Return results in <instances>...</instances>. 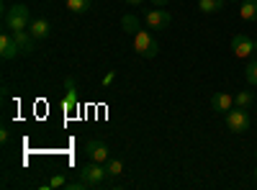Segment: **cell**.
<instances>
[{
	"label": "cell",
	"instance_id": "cell-17",
	"mask_svg": "<svg viewBox=\"0 0 257 190\" xmlns=\"http://www.w3.org/2000/svg\"><path fill=\"white\" fill-rule=\"evenodd\" d=\"M252 103H254V98H252L249 90H239L237 95H234V105H239V108H249Z\"/></svg>",
	"mask_w": 257,
	"mask_h": 190
},
{
	"label": "cell",
	"instance_id": "cell-15",
	"mask_svg": "<svg viewBox=\"0 0 257 190\" xmlns=\"http://www.w3.org/2000/svg\"><path fill=\"white\" fill-rule=\"evenodd\" d=\"M121 29H123L126 34H132V36H134V34L139 31V18L132 16V13H126V16L121 18Z\"/></svg>",
	"mask_w": 257,
	"mask_h": 190
},
{
	"label": "cell",
	"instance_id": "cell-5",
	"mask_svg": "<svg viewBox=\"0 0 257 190\" xmlns=\"http://www.w3.org/2000/svg\"><path fill=\"white\" fill-rule=\"evenodd\" d=\"M85 154H88L90 162H100V164H105L111 159V149L103 139H90L88 144H85Z\"/></svg>",
	"mask_w": 257,
	"mask_h": 190
},
{
	"label": "cell",
	"instance_id": "cell-2",
	"mask_svg": "<svg viewBox=\"0 0 257 190\" xmlns=\"http://www.w3.org/2000/svg\"><path fill=\"white\" fill-rule=\"evenodd\" d=\"M134 49H137L142 57H147V59H152V57L160 54L157 39L149 34V31H137V34H134Z\"/></svg>",
	"mask_w": 257,
	"mask_h": 190
},
{
	"label": "cell",
	"instance_id": "cell-24",
	"mask_svg": "<svg viewBox=\"0 0 257 190\" xmlns=\"http://www.w3.org/2000/svg\"><path fill=\"white\" fill-rule=\"evenodd\" d=\"M152 6H155V8H165L167 0H152Z\"/></svg>",
	"mask_w": 257,
	"mask_h": 190
},
{
	"label": "cell",
	"instance_id": "cell-25",
	"mask_svg": "<svg viewBox=\"0 0 257 190\" xmlns=\"http://www.w3.org/2000/svg\"><path fill=\"white\" fill-rule=\"evenodd\" d=\"M144 0H126V6H142Z\"/></svg>",
	"mask_w": 257,
	"mask_h": 190
},
{
	"label": "cell",
	"instance_id": "cell-8",
	"mask_svg": "<svg viewBox=\"0 0 257 190\" xmlns=\"http://www.w3.org/2000/svg\"><path fill=\"white\" fill-rule=\"evenodd\" d=\"M21 54V49H18V41H16V36L6 29L3 34H0V57H3L6 62H11V59H16Z\"/></svg>",
	"mask_w": 257,
	"mask_h": 190
},
{
	"label": "cell",
	"instance_id": "cell-6",
	"mask_svg": "<svg viewBox=\"0 0 257 190\" xmlns=\"http://www.w3.org/2000/svg\"><path fill=\"white\" fill-rule=\"evenodd\" d=\"M254 49H257V41H254L252 36H247V34H237V36L231 39V52H234V57L247 59V57H252Z\"/></svg>",
	"mask_w": 257,
	"mask_h": 190
},
{
	"label": "cell",
	"instance_id": "cell-23",
	"mask_svg": "<svg viewBox=\"0 0 257 190\" xmlns=\"http://www.w3.org/2000/svg\"><path fill=\"white\" fill-rule=\"evenodd\" d=\"M113 77H116V75H113V72H108V75L103 77V85H111V82H113Z\"/></svg>",
	"mask_w": 257,
	"mask_h": 190
},
{
	"label": "cell",
	"instance_id": "cell-16",
	"mask_svg": "<svg viewBox=\"0 0 257 190\" xmlns=\"http://www.w3.org/2000/svg\"><path fill=\"white\" fill-rule=\"evenodd\" d=\"M93 6V0H67V8L72 13H88Z\"/></svg>",
	"mask_w": 257,
	"mask_h": 190
},
{
	"label": "cell",
	"instance_id": "cell-19",
	"mask_svg": "<svg viewBox=\"0 0 257 190\" xmlns=\"http://www.w3.org/2000/svg\"><path fill=\"white\" fill-rule=\"evenodd\" d=\"M244 77H247V82H249V85H254V88H257V62H249V65H247V70H244Z\"/></svg>",
	"mask_w": 257,
	"mask_h": 190
},
{
	"label": "cell",
	"instance_id": "cell-21",
	"mask_svg": "<svg viewBox=\"0 0 257 190\" xmlns=\"http://www.w3.org/2000/svg\"><path fill=\"white\" fill-rule=\"evenodd\" d=\"M64 187H67V190H85V187H88V182L80 177V180H75V182H67Z\"/></svg>",
	"mask_w": 257,
	"mask_h": 190
},
{
	"label": "cell",
	"instance_id": "cell-20",
	"mask_svg": "<svg viewBox=\"0 0 257 190\" xmlns=\"http://www.w3.org/2000/svg\"><path fill=\"white\" fill-rule=\"evenodd\" d=\"M64 185H67V180H64L62 175H57V177H52L49 182L41 185V190H49V187H64Z\"/></svg>",
	"mask_w": 257,
	"mask_h": 190
},
{
	"label": "cell",
	"instance_id": "cell-9",
	"mask_svg": "<svg viewBox=\"0 0 257 190\" xmlns=\"http://www.w3.org/2000/svg\"><path fill=\"white\" fill-rule=\"evenodd\" d=\"M64 98H62V111H67V113H72L75 108H77V82H75V77H67L64 80Z\"/></svg>",
	"mask_w": 257,
	"mask_h": 190
},
{
	"label": "cell",
	"instance_id": "cell-10",
	"mask_svg": "<svg viewBox=\"0 0 257 190\" xmlns=\"http://www.w3.org/2000/svg\"><path fill=\"white\" fill-rule=\"evenodd\" d=\"M29 31H31V36H34L36 41H41V39H47V36H49L52 24H49L47 18H34V21H31V26H29Z\"/></svg>",
	"mask_w": 257,
	"mask_h": 190
},
{
	"label": "cell",
	"instance_id": "cell-27",
	"mask_svg": "<svg viewBox=\"0 0 257 190\" xmlns=\"http://www.w3.org/2000/svg\"><path fill=\"white\" fill-rule=\"evenodd\" d=\"M231 3H242V0H231Z\"/></svg>",
	"mask_w": 257,
	"mask_h": 190
},
{
	"label": "cell",
	"instance_id": "cell-3",
	"mask_svg": "<svg viewBox=\"0 0 257 190\" xmlns=\"http://www.w3.org/2000/svg\"><path fill=\"white\" fill-rule=\"evenodd\" d=\"M77 177H82L85 182H88V187H98V185H103L105 177H108V172H105V164H100V162H90V164L80 167Z\"/></svg>",
	"mask_w": 257,
	"mask_h": 190
},
{
	"label": "cell",
	"instance_id": "cell-4",
	"mask_svg": "<svg viewBox=\"0 0 257 190\" xmlns=\"http://www.w3.org/2000/svg\"><path fill=\"white\" fill-rule=\"evenodd\" d=\"M226 129L231 131V134H244L247 129H249V116H247V108H231L229 113H226Z\"/></svg>",
	"mask_w": 257,
	"mask_h": 190
},
{
	"label": "cell",
	"instance_id": "cell-14",
	"mask_svg": "<svg viewBox=\"0 0 257 190\" xmlns=\"http://www.w3.org/2000/svg\"><path fill=\"white\" fill-rule=\"evenodd\" d=\"M224 3L226 0H198V8H201V13H219L224 8Z\"/></svg>",
	"mask_w": 257,
	"mask_h": 190
},
{
	"label": "cell",
	"instance_id": "cell-26",
	"mask_svg": "<svg viewBox=\"0 0 257 190\" xmlns=\"http://www.w3.org/2000/svg\"><path fill=\"white\" fill-rule=\"evenodd\" d=\"M254 180H257V167H254Z\"/></svg>",
	"mask_w": 257,
	"mask_h": 190
},
{
	"label": "cell",
	"instance_id": "cell-13",
	"mask_svg": "<svg viewBox=\"0 0 257 190\" xmlns=\"http://www.w3.org/2000/svg\"><path fill=\"white\" fill-rule=\"evenodd\" d=\"M239 16H242V21H257V0H242Z\"/></svg>",
	"mask_w": 257,
	"mask_h": 190
},
{
	"label": "cell",
	"instance_id": "cell-12",
	"mask_svg": "<svg viewBox=\"0 0 257 190\" xmlns=\"http://www.w3.org/2000/svg\"><path fill=\"white\" fill-rule=\"evenodd\" d=\"M16 36V41H18V49H21V54H31L34 52V44H36V39L31 36V31L26 29V31H18V34H13Z\"/></svg>",
	"mask_w": 257,
	"mask_h": 190
},
{
	"label": "cell",
	"instance_id": "cell-7",
	"mask_svg": "<svg viewBox=\"0 0 257 190\" xmlns=\"http://www.w3.org/2000/svg\"><path fill=\"white\" fill-rule=\"evenodd\" d=\"M144 24H147V29H152V31H162V29L170 26V13L165 8H149L144 13Z\"/></svg>",
	"mask_w": 257,
	"mask_h": 190
},
{
	"label": "cell",
	"instance_id": "cell-28",
	"mask_svg": "<svg viewBox=\"0 0 257 190\" xmlns=\"http://www.w3.org/2000/svg\"><path fill=\"white\" fill-rule=\"evenodd\" d=\"M254 108H257V100H254Z\"/></svg>",
	"mask_w": 257,
	"mask_h": 190
},
{
	"label": "cell",
	"instance_id": "cell-11",
	"mask_svg": "<svg viewBox=\"0 0 257 190\" xmlns=\"http://www.w3.org/2000/svg\"><path fill=\"white\" fill-rule=\"evenodd\" d=\"M231 105H234V98L229 93H216V95L211 98V108L216 111V113H229Z\"/></svg>",
	"mask_w": 257,
	"mask_h": 190
},
{
	"label": "cell",
	"instance_id": "cell-22",
	"mask_svg": "<svg viewBox=\"0 0 257 190\" xmlns=\"http://www.w3.org/2000/svg\"><path fill=\"white\" fill-rule=\"evenodd\" d=\"M0 141H11V129H8V126H3V129H0Z\"/></svg>",
	"mask_w": 257,
	"mask_h": 190
},
{
	"label": "cell",
	"instance_id": "cell-18",
	"mask_svg": "<svg viewBox=\"0 0 257 190\" xmlns=\"http://www.w3.org/2000/svg\"><path fill=\"white\" fill-rule=\"evenodd\" d=\"M105 172H108V177H118V175L123 172V162L111 157L108 162H105Z\"/></svg>",
	"mask_w": 257,
	"mask_h": 190
},
{
	"label": "cell",
	"instance_id": "cell-1",
	"mask_svg": "<svg viewBox=\"0 0 257 190\" xmlns=\"http://www.w3.org/2000/svg\"><path fill=\"white\" fill-rule=\"evenodd\" d=\"M3 26H6L11 34L26 31V29L31 26V11H29L24 3L8 6V8H6V16H3Z\"/></svg>",
	"mask_w": 257,
	"mask_h": 190
}]
</instances>
